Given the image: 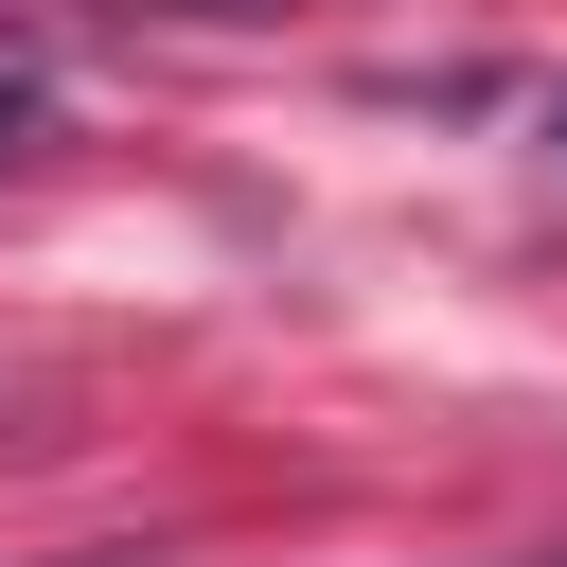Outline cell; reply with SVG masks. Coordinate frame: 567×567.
Listing matches in <instances>:
<instances>
[{"mask_svg":"<svg viewBox=\"0 0 567 567\" xmlns=\"http://www.w3.org/2000/svg\"><path fill=\"white\" fill-rule=\"evenodd\" d=\"M18 142H35V71H0V159H18Z\"/></svg>","mask_w":567,"mask_h":567,"instance_id":"6da1fadb","label":"cell"},{"mask_svg":"<svg viewBox=\"0 0 567 567\" xmlns=\"http://www.w3.org/2000/svg\"><path fill=\"white\" fill-rule=\"evenodd\" d=\"M53 567H159V549H53Z\"/></svg>","mask_w":567,"mask_h":567,"instance_id":"7a4b0ae2","label":"cell"},{"mask_svg":"<svg viewBox=\"0 0 567 567\" xmlns=\"http://www.w3.org/2000/svg\"><path fill=\"white\" fill-rule=\"evenodd\" d=\"M532 567H567V549H532Z\"/></svg>","mask_w":567,"mask_h":567,"instance_id":"3957f363","label":"cell"}]
</instances>
